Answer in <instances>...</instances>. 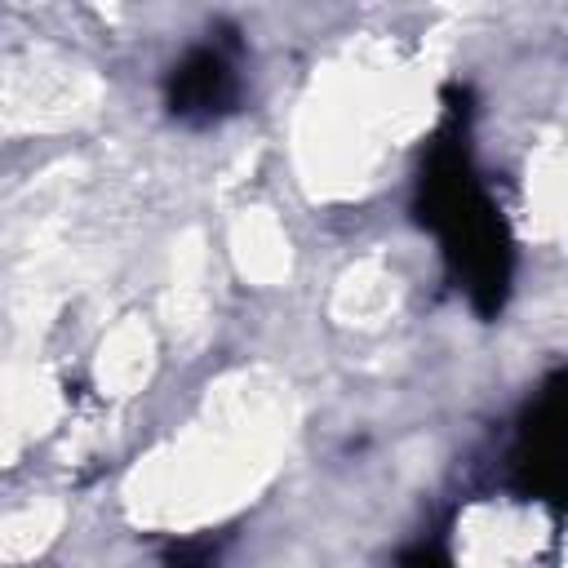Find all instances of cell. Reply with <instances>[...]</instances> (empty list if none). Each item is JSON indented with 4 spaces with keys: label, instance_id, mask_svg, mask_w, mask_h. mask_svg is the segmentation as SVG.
Segmentation results:
<instances>
[{
    "label": "cell",
    "instance_id": "obj_3",
    "mask_svg": "<svg viewBox=\"0 0 568 568\" xmlns=\"http://www.w3.org/2000/svg\"><path fill=\"white\" fill-rule=\"evenodd\" d=\"M164 102L186 124H213V120L235 111L240 75L222 49H213V44L191 49L182 62H173L169 84H164Z\"/></svg>",
    "mask_w": 568,
    "mask_h": 568
},
{
    "label": "cell",
    "instance_id": "obj_2",
    "mask_svg": "<svg viewBox=\"0 0 568 568\" xmlns=\"http://www.w3.org/2000/svg\"><path fill=\"white\" fill-rule=\"evenodd\" d=\"M510 479L524 497L568 506V368L546 377L537 399L519 417Z\"/></svg>",
    "mask_w": 568,
    "mask_h": 568
},
{
    "label": "cell",
    "instance_id": "obj_1",
    "mask_svg": "<svg viewBox=\"0 0 568 568\" xmlns=\"http://www.w3.org/2000/svg\"><path fill=\"white\" fill-rule=\"evenodd\" d=\"M417 222L439 235L453 280L466 288L470 306L484 320H493L510 293L515 248L497 204L484 195L470 169V151L457 129L430 142V155L417 182Z\"/></svg>",
    "mask_w": 568,
    "mask_h": 568
},
{
    "label": "cell",
    "instance_id": "obj_5",
    "mask_svg": "<svg viewBox=\"0 0 568 568\" xmlns=\"http://www.w3.org/2000/svg\"><path fill=\"white\" fill-rule=\"evenodd\" d=\"M399 568H453V559H448L439 546L417 541V546H408V550L399 555Z\"/></svg>",
    "mask_w": 568,
    "mask_h": 568
},
{
    "label": "cell",
    "instance_id": "obj_4",
    "mask_svg": "<svg viewBox=\"0 0 568 568\" xmlns=\"http://www.w3.org/2000/svg\"><path fill=\"white\" fill-rule=\"evenodd\" d=\"M213 559H217V550H213L209 537H200V541H178V546H169V555H164L169 568H213Z\"/></svg>",
    "mask_w": 568,
    "mask_h": 568
}]
</instances>
